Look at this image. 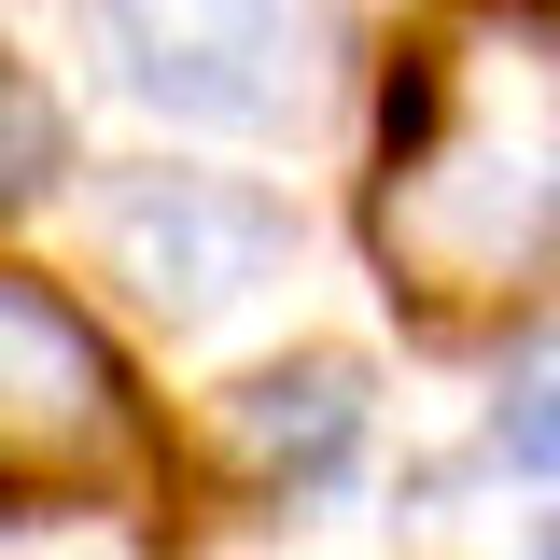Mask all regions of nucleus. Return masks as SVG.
<instances>
[{"label": "nucleus", "instance_id": "1", "mask_svg": "<svg viewBox=\"0 0 560 560\" xmlns=\"http://www.w3.org/2000/svg\"><path fill=\"white\" fill-rule=\"evenodd\" d=\"M378 253L420 294H504L560 253V43H533L504 0L477 28L420 43L393 98Z\"/></svg>", "mask_w": 560, "mask_h": 560}, {"label": "nucleus", "instance_id": "2", "mask_svg": "<svg viewBox=\"0 0 560 560\" xmlns=\"http://www.w3.org/2000/svg\"><path fill=\"white\" fill-rule=\"evenodd\" d=\"M98 253H113L127 294H154V308L197 323V308H238L280 267V210L253 183H210V168H127L98 197Z\"/></svg>", "mask_w": 560, "mask_h": 560}, {"label": "nucleus", "instance_id": "3", "mask_svg": "<svg viewBox=\"0 0 560 560\" xmlns=\"http://www.w3.org/2000/svg\"><path fill=\"white\" fill-rule=\"evenodd\" d=\"M113 43H127L140 98L168 113H210V127H267L294 98V28L280 0H98Z\"/></svg>", "mask_w": 560, "mask_h": 560}, {"label": "nucleus", "instance_id": "4", "mask_svg": "<svg viewBox=\"0 0 560 560\" xmlns=\"http://www.w3.org/2000/svg\"><path fill=\"white\" fill-rule=\"evenodd\" d=\"M0 364H14V477H43V463H84L98 434H113V364H98V337H84V308H70L57 280H14L0 294Z\"/></svg>", "mask_w": 560, "mask_h": 560}, {"label": "nucleus", "instance_id": "5", "mask_svg": "<svg viewBox=\"0 0 560 560\" xmlns=\"http://www.w3.org/2000/svg\"><path fill=\"white\" fill-rule=\"evenodd\" d=\"M210 434H224L238 477H323L350 434H364V378H350L337 350H294V364H267V378H238Z\"/></svg>", "mask_w": 560, "mask_h": 560}, {"label": "nucleus", "instance_id": "6", "mask_svg": "<svg viewBox=\"0 0 560 560\" xmlns=\"http://www.w3.org/2000/svg\"><path fill=\"white\" fill-rule=\"evenodd\" d=\"M504 448H518L533 477H560V350H533V364L504 378Z\"/></svg>", "mask_w": 560, "mask_h": 560}, {"label": "nucleus", "instance_id": "7", "mask_svg": "<svg viewBox=\"0 0 560 560\" xmlns=\"http://www.w3.org/2000/svg\"><path fill=\"white\" fill-rule=\"evenodd\" d=\"M0 113H14V197H28V183H57V127H43V84H28V70H14V98H0Z\"/></svg>", "mask_w": 560, "mask_h": 560}]
</instances>
